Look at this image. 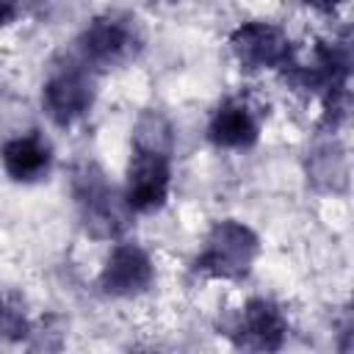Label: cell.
I'll return each instance as SVG.
<instances>
[{"label":"cell","instance_id":"3957f363","mask_svg":"<svg viewBox=\"0 0 354 354\" xmlns=\"http://www.w3.org/2000/svg\"><path fill=\"white\" fill-rule=\"evenodd\" d=\"M171 188V149L133 144V155L127 163L124 199L133 213L160 210L169 199Z\"/></svg>","mask_w":354,"mask_h":354},{"label":"cell","instance_id":"5b68a950","mask_svg":"<svg viewBox=\"0 0 354 354\" xmlns=\"http://www.w3.org/2000/svg\"><path fill=\"white\" fill-rule=\"evenodd\" d=\"M41 105L58 127L75 124L94 105V80H91V75L80 66L55 69L47 77L44 88H41Z\"/></svg>","mask_w":354,"mask_h":354},{"label":"cell","instance_id":"6da1fadb","mask_svg":"<svg viewBox=\"0 0 354 354\" xmlns=\"http://www.w3.org/2000/svg\"><path fill=\"white\" fill-rule=\"evenodd\" d=\"M75 199L80 207V221L91 238L113 241L124 235L133 221L124 194L116 191L97 166H83L75 174Z\"/></svg>","mask_w":354,"mask_h":354},{"label":"cell","instance_id":"ba28073f","mask_svg":"<svg viewBox=\"0 0 354 354\" xmlns=\"http://www.w3.org/2000/svg\"><path fill=\"white\" fill-rule=\"evenodd\" d=\"M288 321L282 310L268 299H252L241 310V318L232 329V340L243 348L254 351H274L285 343Z\"/></svg>","mask_w":354,"mask_h":354},{"label":"cell","instance_id":"277c9868","mask_svg":"<svg viewBox=\"0 0 354 354\" xmlns=\"http://www.w3.org/2000/svg\"><path fill=\"white\" fill-rule=\"evenodd\" d=\"M230 47L243 69H282L293 64V44L288 33L271 22H243L232 30Z\"/></svg>","mask_w":354,"mask_h":354},{"label":"cell","instance_id":"30bf717a","mask_svg":"<svg viewBox=\"0 0 354 354\" xmlns=\"http://www.w3.org/2000/svg\"><path fill=\"white\" fill-rule=\"evenodd\" d=\"M0 163L14 183H39L53 169V149L39 133L14 136L0 147Z\"/></svg>","mask_w":354,"mask_h":354},{"label":"cell","instance_id":"7a4b0ae2","mask_svg":"<svg viewBox=\"0 0 354 354\" xmlns=\"http://www.w3.org/2000/svg\"><path fill=\"white\" fill-rule=\"evenodd\" d=\"M260 254V238L235 218L216 221L196 254V271L213 279H243Z\"/></svg>","mask_w":354,"mask_h":354},{"label":"cell","instance_id":"4fadbf2b","mask_svg":"<svg viewBox=\"0 0 354 354\" xmlns=\"http://www.w3.org/2000/svg\"><path fill=\"white\" fill-rule=\"evenodd\" d=\"M304 3L313 6L315 11H332V8H337L340 0H304Z\"/></svg>","mask_w":354,"mask_h":354},{"label":"cell","instance_id":"8992f818","mask_svg":"<svg viewBox=\"0 0 354 354\" xmlns=\"http://www.w3.org/2000/svg\"><path fill=\"white\" fill-rule=\"evenodd\" d=\"M138 50V36L130 19L122 17H97L80 33V53L86 64L94 66H119L133 58Z\"/></svg>","mask_w":354,"mask_h":354},{"label":"cell","instance_id":"52a82bcc","mask_svg":"<svg viewBox=\"0 0 354 354\" xmlns=\"http://www.w3.org/2000/svg\"><path fill=\"white\" fill-rule=\"evenodd\" d=\"M155 279V266L149 254L138 243H116L102 266L100 288L108 296H138L144 293Z\"/></svg>","mask_w":354,"mask_h":354},{"label":"cell","instance_id":"7c38bea8","mask_svg":"<svg viewBox=\"0 0 354 354\" xmlns=\"http://www.w3.org/2000/svg\"><path fill=\"white\" fill-rule=\"evenodd\" d=\"M17 17V0H0V28Z\"/></svg>","mask_w":354,"mask_h":354},{"label":"cell","instance_id":"8fae6325","mask_svg":"<svg viewBox=\"0 0 354 354\" xmlns=\"http://www.w3.org/2000/svg\"><path fill=\"white\" fill-rule=\"evenodd\" d=\"M0 335L11 340L28 335V315L17 296H0Z\"/></svg>","mask_w":354,"mask_h":354},{"label":"cell","instance_id":"9c48e42d","mask_svg":"<svg viewBox=\"0 0 354 354\" xmlns=\"http://www.w3.org/2000/svg\"><path fill=\"white\" fill-rule=\"evenodd\" d=\"M257 138L260 122L243 100H224L207 122V141L218 149H249Z\"/></svg>","mask_w":354,"mask_h":354}]
</instances>
